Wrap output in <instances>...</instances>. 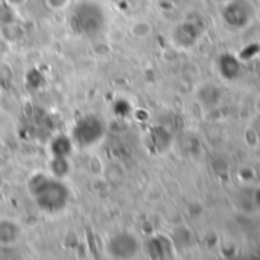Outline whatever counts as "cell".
<instances>
[{"instance_id":"2","label":"cell","mask_w":260,"mask_h":260,"mask_svg":"<svg viewBox=\"0 0 260 260\" xmlns=\"http://www.w3.org/2000/svg\"><path fill=\"white\" fill-rule=\"evenodd\" d=\"M70 26L76 34L93 35L104 26L102 9L91 3H81L70 17Z\"/></svg>"},{"instance_id":"6","label":"cell","mask_w":260,"mask_h":260,"mask_svg":"<svg viewBox=\"0 0 260 260\" xmlns=\"http://www.w3.org/2000/svg\"><path fill=\"white\" fill-rule=\"evenodd\" d=\"M70 0H46V6L50 8L52 11H59V9H64L67 8Z\"/></svg>"},{"instance_id":"4","label":"cell","mask_w":260,"mask_h":260,"mask_svg":"<svg viewBox=\"0 0 260 260\" xmlns=\"http://www.w3.org/2000/svg\"><path fill=\"white\" fill-rule=\"evenodd\" d=\"M21 236V229L15 221L11 219H0V245L2 247H11L18 242Z\"/></svg>"},{"instance_id":"3","label":"cell","mask_w":260,"mask_h":260,"mask_svg":"<svg viewBox=\"0 0 260 260\" xmlns=\"http://www.w3.org/2000/svg\"><path fill=\"white\" fill-rule=\"evenodd\" d=\"M72 133V142L82 148H90L104 137V123L96 116H85L76 122Z\"/></svg>"},{"instance_id":"1","label":"cell","mask_w":260,"mask_h":260,"mask_svg":"<svg viewBox=\"0 0 260 260\" xmlns=\"http://www.w3.org/2000/svg\"><path fill=\"white\" fill-rule=\"evenodd\" d=\"M29 195L40 210L46 213H58L67 207L70 192L67 186L58 178L44 174L34 175L27 184Z\"/></svg>"},{"instance_id":"5","label":"cell","mask_w":260,"mask_h":260,"mask_svg":"<svg viewBox=\"0 0 260 260\" xmlns=\"http://www.w3.org/2000/svg\"><path fill=\"white\" fill-rule=\"evenodd\" d=\"M128 236L126 235H117L108 242V254L111 257H128L133 256V250L128 248Z\"/></svg>"}]
</instances>
